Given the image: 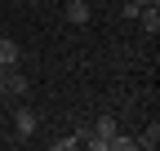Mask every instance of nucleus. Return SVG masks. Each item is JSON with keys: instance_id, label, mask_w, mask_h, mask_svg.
<instances>
[{"instance_id": "obj_1", "label": "nucleus", "mask_w": 160, "mask_h": 151, "mask_svg": "<svg viewBox=\"0 0 160 151\" xmlns=\"http://www.w3.org/2000/svg\"><path fill=\"white\" fill-rule=\"evenodd\" d=\"M36 124H40L36 107H18V111H13V134H18V138H31V134H36Z\"/></svg>"}, {"instance_id": "obj_2", "label": "nucleus", "mask_w": 160, "mask_h": 151, "mask_svg": "<svg viewBox=\"0 0 160 151\" xmlns=\"http://www.w3.org/2000/svg\"><path fill=\"white\" fill-rule=\"evenodd\" d=\"M27 89H31V85H27V76L18 71V67H5V93H9V98H22Z\"/></svg>"}, {"instance_id": "obj_3", "label": "nucleus", "mask_w": 160, "mask_h": 151, "mask_svg": "<svg viewBox=\"0 0 160 151\" xmlns=\"http://www.w3.org/2000/svg\"><path fill=\"white\" fill-rule=\"evenodd\" d=\"M89 0H67V22H76V27H85L89 22Z\"/></svg>"}, {"instance_id": "obj_4", "label": "nucleus", "mask_w": 160, "mask_h": 151, "mask_svg": "<svg viewBox=\"0 0 160 151\" xmlns=\"http://www.w3.org/2000/svg\"><path fill=\"white\" fill-rule=\"evenodd\" d=\"M133 22H138V31H142V36H156V31H160V9H142Z\"/></svg>"}, {"instance_id": "obj_5", "label": "nucleus", "mask_w": 160, "mask_h": 151, "mask_svg": "<svg viewBox=\"0 0 160 151\" xmlns=\"http://www.w3.org/2000/svg\"><path fill=\"white\" fill-rule=\"evenodd\" d=\"M18 58H22V49H18L9 36H0V67H18Z\"/></svg>"}, {"instance_id": "obj_6", "label": "nucleus", "mask_w": 160, "mask_h": 151, "mask_svg": "<svg viewBox=\"0 0 160 151\" xmlns=\"http://www.w3.org/2000/svg\"><path fill=\"white\" fill-rule=\"evenodd\" d=\"M138 147H147V151H156V147H160V124H156V120H151V124L142 129V138H138Z\"/></svg>"}, {"instance_id": "obj_7", "label": "nucleus", "mask_w": 160, "mask_h": 151, "mask_svg": "<svg viewBox=\"0 0 160 151\" xmlns=\"http://www.w3.org/2000/svg\"><path fill=\"white\" fill-rule=\"evenodd\" d=\"M138 13H142V9H138V5H133V0H125V5H120V18H125V22H133V18H138Z\"/></svg>"}, {"instance_id": "obj_8", "label": "nucleus", "mask_w": 160, "mask_h": 151, "mask_svg": "<svg viewBox=\"0 0 160 151\" xmlns=\"http://www.w3.org/2000/svg\"><path fill=\"white\" fill-rule=\"evenodd\" d=\"M71 147H80V134H71V138H58V151H71Z\"/></svg>"}, {"instance_id": "obj_9", "label": "nucleus", "mask_w": 160, "mask_h": 151, "mask_svg": "<svg viewBox=\"0 0 160 151\" xmlns=\"http://www.w3.org/2000/svg\"><path fill=\"white\" fill-rule=\"evenodd\" d=\"M138 9H160V0H133Z\"/></svg>"}]
</instances>
